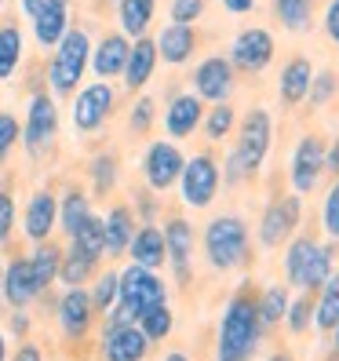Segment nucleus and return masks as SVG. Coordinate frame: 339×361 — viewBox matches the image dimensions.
I'll list each match as a JSON object with an SVG mask.
<instances>
[{"label":"nucleus","instance_id":"obj_32","mask_svg":"<svg viewBox=\"0 0 339 361\" xmlns=\"http://www.w3.org/2000/svg\"><path fill=\"white\" fill-rule=\"evenodd\" d=\"M23 62V30L15 23H0V80H11Z\"/></svg>","mask_w":339,"mask_h":361},{"label":"nucleus","instance_id":"obj_36","mask_svg":"<svg viewBox=\"0 0 339 361\" xmlns=\"http://www.w3.org/2000/svg\"><path fill=\"white\" fill-rule=\"evenodd\" d=\"M201 121H204V135H208L211 142L226 139L230 132H234V124H238V117H234V106H230V102H216V110H208Z\"/></svg>","mask_w":339,"mask_h":361},{"label":"nucleus","instance_id":"obj_4","mask_svg":"<svg viewBox=\"0 0 339 361\" xmlns=\"http://www.w3.org/2000/svg\"><path fill=\"white\" fill-rule=\"evenodd\" d=\"M285 274H288V281L303 292L321 288L325 278L332 274V252L321 248L314 238H295L285 252Z\"/></svg>","mask_w":339,"mask_h":361},{"label":"nucleus","instance_id":"obj_35","mask_svg":"<svg viewBox=\"0 0 339 361\" xmlns=\"http://www.w3.org/2000/svg\"><path fill=\"white\" fill-rule=\"evenodd\" d=\"M281 26L288 33H307L310 30V0H273Z\"/></svg>","mask_w":339,"mask_h":361},{"label":"nucleus","instance_id":"obj_15","mask_svg":"<svg viewBox=\"0 0 339 361\" xmlns=\"http://www.w3.org/2000/svg\"><path fill=\"white\" fill-rule=\"evenodd\" d=\"M146 357H150V339L142 336L135 322L102 332V361H146Z\"/></svg>","mask_w":339,"mask_h":361},{"label":"nucleus","instance_id":"obj_11","mask_svg":"<svg viewBox=\"0 0 339 361\" xmlns=\"http://www.w3.org/2000/svg\"><path fill=\"white\" fill-rule=\"evenodd\" d=\"M300 216H303L300 194L273 201L263 212V219H259V241H263V248H281V241H288V233L300 226Z\"/></svg>","mask_w":339,"mask_h":361},{"label":"nucleus","instance_id":"obj_6","mask_svg":"<svg viewBox=\"0 0 339 361\" xmlns=\"http://www.w3.org/2000/svg\"><path fill=\"white\" fill-rule=\"evenodd\" d=\"M58 135V106L48 92H37L30 99V110H26V124H23V142L26 146V154L37 161V157H44L51 150V142Z\"/></svg>","mask_w":339,"mask_h":361},{"label":"nucleus","instance_id":"obj_59","mask_svg":"<svg viewBox=\"0 0 339 361\" xmlns=\"http://www.w3.org/2000/svg\"><path fill=\"white\" fill-rule=\"evenodd\" d=\"M113 4H117V0H113Z\"/></svg>","mask_w":339,"mask_h":361},{"label":"nucleus","instance_id":"obj_29","mask_svg":"<svg viewBox=\"0 0 339 361\" xmlns=\"http://www.w3.org/2000/svg\"><path fill=\"white\" fill-rule=\"evenodd\" d=\"M30 259V274H33V285L44 292L51 281H58V263H62V248L51 245V241H37L33 248V256Z\"/></svg>","mask_w":339,"mask_h":361},{"label":"nucleus","instance_id":"obj_52","mask_svg":"<svg viewBox=\"0 0 339 361\" xmlns=\"http://www.w3.org/2000/svg\"><path fill=\"white\" fill-rule=\"evenodd\" d=\"M11 332H15V336H26V332H30V317H26L23 310H15V317H11Z\"/></svg>","mask_w":339,"mask_h":361},{"label":"nucleus","instance_id":"obj_21","mask_svg":"<svg viewBox=\"0 0 339 361\" xmlns=\"http://www.w3.org/2000/svg\"><path fill=\"white\" fill-rule=\"evenodd\" d=\"M201 117H204V102L190 92V95H175L164 110V128L172 139H190L201 128Z\"/></svg>","mask_w":339,"mask_h":361},{"label":"nucleus","instance_id":"obj_28","mask_svg":"<svg viewBox=\"0 0 339 361\" xmlns=\"http://www.w3.org/2000/svg\"><path fill=\"white\" fill-rule=\"evenodd\" d=\"M88 216H92L88 194H84V190H77V186H70L66 194L58 197V226H62V233H66V238H73Z\"/></svg>","mask_w":339,"mask_h":361},{"label":"nucleus","instance_id":"obj_8","mask_svg":"<svg viewBox=\"0 0 339 361\" xmlns=\"http://www.w3.org/2000/svg\"><path fill=\"white\" fill-rule=\"evenodd\" d=\"M113 102H117V95H113V88H110L106 80L88 84V88H80V92H77V99H73V128H77V132H84V135L99 132L102 124L110 121Z\"/></svg>","mask_w":339,"mask_h":361},{"label":"nucleus","instance_id":"obj_18","mask_svg":"<svg viewBox=\"0 0 339 361\" xmlns=\"http://www.w3.org/2000/svg\"><path fill=\"white\" fill-rule=\"evenodd\" d=\"M40 295V288L33 285V274H30V259H11L4 267V278H0V300L15 310H26L33 300Z\"/></svg>","mask_w":339,"mask_h":361},{"label":"nucleus","instance_id":"obj_40","mask_svg":"<svg viewBox=\"0 0 339 361\" xmlns=\"http://www.w3.org/2000/svg\"><path fill=\"white\" fill-rule=\"evenodd\" d=\"M92 295V307H95V314L102 310H110L113 303H117V270H106V274H99L95 278V288L88 292Z\"/></svg>","mask_w":339,"mask_h":361},{"label":"nucleus","instance_id":"obj_42","mask_svg":"<svg viewBox=\"0 0 339 361\" xmlns=\"http://www.w3.org/2000/svg\"><path fill=\"white\" fill-rule=\"evenodd\" d=\"M321 226L332 241H339V179L332 183V190L325 194V204H321Z\"/></svg>","mask_w":339,"mask_h":361},{"label":"nucleus","instance_id":"obj_48","mask_svg":"<svg viewBox=\"0 0 339 361\" xmlns=\"http://www.w3.org/2000/svg\"><path fill=\"white\" fill-rule=\"evenodd\" d=\"M51 4H70V0H23V11L33 18V15H40L44 8H51Z\"/></svg>","mask_w":339,"mask_h":361},{"label":"nucleus","instance_id":"obj_12","mask_svg":"<svg viewBox=\"0 0 339 361\" xmlns=\"http://www.w3.org/2000/svg\"><path fill=\"white\" fill-rule=\"evenodd\" d=\"M234 92V66L223 55H208L194 70V95L201 102H226Z\"/></svg>","mask_w":339,"mask_h":361},{"label":"nucleus","instance_id":"obj_39","mask_svg":"<svg viewBox=\"0 0 339 361\" xmlns=\"http://www.w3.org/2000/svg\"><path fill=\"white\" fill-rule=\"evenodd\" d=\"M285 325H288L292 336H303V332L314 325V295H310V292H303L295 303H288V310H285Z\"/></svg>","mask_w":339,"mask_h":361},{"label":"nucleus","instance_id":"obj_26","mask_svg":"<svg viewBox=\"0 0 339 361\" xmlns=\"http://www.w3.org/2000/svg\"><path fill=\"white\" fill-rule=\"evenodd\" d=\"M154 11H157V0H117V18H121V30L124 37H146L154 23Z\"/></svg>","mask_w":339,"mask_h":361},{"label":"nucleus","instance_id":"obj_9","mask_svg":"<svg viewBox=\"0 0 339 361\" xmlns=\"http://www.w3.org/2000/svg\"><path fill=\"white\" fill-rule=\"evenodd\" d=\"M273 62V37L259 26L241 30L230 44V66L245 70V73H263Z\"/></svg>","mask_w":339,"mask_h":361},{"label":"nucleus","instance_id":"obj_3","mask_svg":"<svg viewBox=\"0 0 339 361\" xmlns=\"http://www.w3.org/2000/svg\"><path fill=\"white\" fill-rule=\"evenodd\" d=\"M204 256L216 270H234L248 259V223L241 216H216L204 226Z\"/></svg>","mask_w":339,"mask_h":361},{"label":"nucleus","instance_id":"obj_25","mask_svg":"<svg viewBox=\"0 0 339 361\" xmlns=\"http://www.w3.org/2000/svg\"><path fill=\"white\" fill-rule=\"evenodd\" d=\"M30 23H33L37 44L40 48H55L58 40L66 37V30H70V4H51V8H44L40 15H33Z\"/></svg>","mask_w":339,"mask_h":361},{"label":"nucleus","instance_id":"obj_49","mask_svg":"<svg viewBox=\"0 0 339 361\" xmlns=\"http://www.w3.org/2000/svg\"><path fill=\"white\" fill-rule=\"evenodd\" d=\"M11 361H44V354H40V347L37 343H23L15 350V357Z\"/></svg>","mask_w":339,"mask_h":361},{"label":"nucleus","instance_id":"obj_44","mask_svg":"<svg viewBox=\"0 0 339 361\" xmlns=\"http://www.w3.org/2000/svg\"><path fill=\"white\" fill-rule=\"evenodd\" d=\"M201 15H204V0H172V23L194 26Z\"/></svg>","mask_w":339,"mask_h":361},{"label":"nucleus","instance_id":"obj_7","mask_svg":"<svg viewBox=\"0 0 339 361\" xmlns=\"http://www.w3.org/2000/svg\"><path fill=\"white\" fill-rule=\"evenodd\" d=\"M219 183H223V172L211 154H194L183 172H179V190H183V204L186 208H208L219 194Z\"/></svg>","mask_w":339,"mask_h":361},{"label":"nucleus","instance_id":"obj_30","mask_svg":"<svg viewBox=\"0 0 339 361\" xmlns=\"http://www.w3.org/2000/svg\"><path fill=\"white\" fill-rule=\"evenodd\" d=\"M339 322V270H332L325 285H321V300L314 303V329L317 332H332Z\"/></svg>","mask_w":339,"mask_h":361},{"label":"nucleus","instance_id":"obj_54","mask_svg":"<svg viewBox=\"0 0 339 361\" xmlns=\"http://www.w3.org/2000/svg\"><path fill=\"white\" fill-rule=\"evenodd\" d=\"M0 361H8V339H4V332H0Z\"/></svg>","mask_w":339,"mask_h":361},{"label":"nucleus","instance_id":"obj_23","mask_svg":"<svg viewBox=\"0 0 339 361\" xmlns=\"http://www.w3.org/2000/svg\"><path fill=\"white\" fill-rule=\"evenodd\" d=\"M154 44H157V59H164L168 66H183V62L197 51V33H194V26L172 23V26L161 30V37Z\"/></svg>","mask_w":339,"mask_h":361},{"label":"nucleus","instance_id":"obj_24","mask_svg":"<svg viewBox=\"0 0 339 361\" xmlns=\"http://www.w3.org/2000/svg\"><path fill=\"white\" fill-rule=\"evenodd\" d=\"M132 233H135V212L128 204H113L110 216L102 219V245H106V256H124L132 245Z\"/></svg>","mask_w":339,"mask_h":361},{"label":"nucleus","instance_id":"obj_31","mask_svg":"<svg viewBox=\"0 0 339 361\" xmlns=\"http://www.w3.org/2000/svg\"><path fill=\"white\" fill-rule=\"evenodd\" d=\"M135 325L142 329V336L150 339V343H161V339H168V336H172L175 314H172V307H168V300H164V303L146 307V310L135 317Z\"/></svg>","mask_w":339,"mask_h":361},{"label":"nucleus","instance_id":"obj_58","mask_svg":"<svg viewBox=\"0 0 339 361\" xmlns=\"http://www.w3.org/2000/svg\"><path fill=\"white\" fill-rule=\"evenodd\" d=\"M0 4H8V0H0Z\"/></svg>","mask_w":339,"mask_h":361},{"label":"nucleus","instance_id":"obj_16","mask_svg":"<svg viewBox=\"0 0 339 361\" xmlns=\"http://www.w3.org/2000/svg\"><path fill=\"white\" fill-rule=\"evenodd\" d=\"M164 252H168V263L175 270V281L190 285V263H194V226H190L183 216L168 219L164 226Z\"/></svg>","mask_w":339,"mask_h":361},{"label":"nucleus","instance_id":"obj_57","mask_svg":"<svg viewBox=\"0 0 339 361\" xmlns=\"http://www.w3.org/2000/svg\"><path fill=\"white\" fill-rule=\"evenodd\" d=\"M0 278H4V267H0Z\"/></svg>","mask_w":339,"mask_h":361},{"label":"nucleus","instance_id":"obj_2","mask_svg":"<svg viewBox=\"0 0 339 361\" xmlns=\"http://www.w3.org/2000/svg\"><path fill=\"white\" fill-rule=\"evenodd\" d=\"M88 59H92V37L88 30L80 26H70L66 37L55 44V55L48 62V84L55 95H73L77 84L88 70Z\"/></svg>","mask_w":339,"mask_h":361},{"label":"nucleus","instance_id":"obj_53","mask_svg":"<svg viewBox=\"0 0 339 361\" xmlns=\"http://www.w3.org/2000/svg\"><path fill=\"white\" fill-rule=\"evenodd\" d=\"M266 361H295V357H292V354H288V350H278V354H270V357H266Z\"/></svg>","mask_w":339,"mask_h":361},{"label":"nucleus","instance_id":"obj_51","mask_svg":"<svg viewBox=\"0 0 339 361\" xmlns=\"http://www.w3.org/2000/svg\"><path fill=\"white\" fill-rule=\"evenodd\" d=\"M223 8L230 15H248L252 8H256V0H223Z\"/></svg>","mask_w":339,"mask_h":361},{"label":"nucleus","instance_id":"obj_13","mask_svg":"<svg viewBox=\"0 0 339 361\" xmlns=\"http://www.w3.org/2000/svg\"><path fill=\"white\" fill-rule=\"evenodd\" d=\"M321 172H325V142L317 135H307L300 139L292 154V186L295 194H310V190L321 183Z\"/></svg>","mask_w":339,"mask_h":361},{"label":"nucleus","instance_id":"obj_43","mask_svg":"<svg viewBox=\"0 0 339 361\" xmlns=\"http://www.w3.org/2000/svg\"><path fill=\"white\" fill-rule=\"evenodd\" d=\"M154 110H157V106H154V99H150V95H142V99H139V102L132 106L128 128H132L135 135H146V132L154 128Z\"/></svg>","mask_w":339,"mask_h":361},{"label":"nucleus","instance_id":"obj_46","mask_svg":"<svg viewBox=\"0 0 339 361\" xmlns=\"http://www.w3.org/2000/svg\"><path fill=\"white\" fill-rule=\"evenodd\" d=\"M11 230H15V197L8 190H0V245H8Z\"/></svg>","mask_w":339,"mask_h":361},{"label":"nucleus","instance_id":"obj_19","mask_svg":"<svg viewBox=\"0 0 339 361\" xmlns=\"http://www.w3.org/2000/svg\"><path fill=\"white\" fill-rule=\"evenodd\" d=\"M128 51H132V40L124 37V33H106V37L99 40V44L92 48L88 66L95 70V77H99V80H113V77H121Z\"/></svg>","mask_w":339,"mask_h":361},{"label":"nucleus","instance_id":"obj_41","mask_svg":"<svg viewBox=\"0 0 339 361\" xmlns=\"http://www.w3.org/2000/svg\"><path fill=\"white\" fill-rule=\"evenodd\" d=\"M18 139H23V124H18V117L8 114V110H0V164H8Z\"/></svg>","mask_w":339,"mask_h":361},{"label":"nucleus","instance_id":"obj_14","mask_svg":"<svg viewBox=\"0 0 339 361\" xmlns=\"http://www.w3.org/2000/svg\"><path fill=\"white\" fill-rule=\"evenodd\" d=\"M95 322V307L88 288H66V295L58 300V329L66 339H84L92 332Z\"/></svg>","mask_w":339,"mask_h":361},{"label":"nucleus","instance_id":"obj_17","mask_svg":"<svg viewBox=\"0 0 339 361\" xmlns=\"http://www.w3.org/2000/svg\"><path fill=\"white\" fill-rule=\"evenodd\" d=\"M23 226H26V238L37 245V241H48L51 230L58 226V197L51 190H37L26 204V216H23Z\"/></svg>","mask_w":339,"mask_h":361},{"label":"nucleus","instance_id":"obj_55","mask_svg":"<svg viewBox=\"0 0 339 361\" xmlns=\"http://www.w3.org/2000/svg\"><path fill=\"white\" fill-rule=\"evenodd\" d=\"M164 361H190L186 354H179V350H172V354H164Z\"/></svg>","mask_w":339,"mask_h":361},{"label":"nucleus","instance_id":"obj_45","mask_svg":"<svg viewBox=\"0 0 339 361\" xmlns=\"http://www.w3.org/2000/svg\"><path fill=\"white\" fill-rule=\"evenodd\" d=\"M332 95H335V77H332V73H314L307 99H310L314 106H325V102H328Z\"/></svg>","mask_w":339,"mask_h":361},{"label":"nucleus","instance_id":"obj_27","mask_svg":"<svg viewBox=\"0 0 339 361\" xmlns=\"http://www.w3.org/2000/svg\"><path fill=\"white\" fill-rule=\"evenodd\" d=\"M310 80H314V70H310V62L307 59H292L288 66L281 70V80H278V95L295 106V102H303L307 92H310Z\"/></svg>","mask_w":339,"mask_h":361},{"label":"nucleus","instance_id":"obj_10","mask_svg":"<svg viewBox=\"0 0 339 361\" xmlns=\"http://www.w3.org/2000/svg\"><path fill=\"white\" fill-rule=\"evenodd\" d=\"M186 157L179 154L175 142H150V150L142 157V176H146V186L164 194L179 183V172H183Z\"/></svg>","mask_w":339,"mask_h":361},{"label":"nucleus","instance_id":"obj_1","mask_svg":"<svg viewBox=\"0 0 339 361\" xmlns=\"http://www.w3.org/2000/svg\"><path fill=\"white\" fill-rule=\"evenodd\" d=\"M259 307L252 295H234L223 310V322H219V347H216V361H248L252 350L259 343Z\"/></svg>","mask_w":339,"mask_h":361},{"label":"nucleus","instance_id":"obj_38","mask_svg":"<svg viewBox=\"0 0 339 361\" xmlns=\"http://www.w3.org/2000/svg\"><path fill=\"white\" fill-rule=\"evenodd\" d=\"M88 176H92L95 194H110L117 186V157L113 154H95L92 164H88Z\"/></svg>","mask_w":339,"mask_h":361},{"label":"nucleus","instance_id":"obj_56","mask_svg":"<svg viewBox=\"0 0 339 361\" xmlns=\"http://www.w3.org/2000/svg\"><path fill=\"white\" fill-rule=\"evenodd\" d=\"M332 343H335V350H339V322L332 325Z\"/></svg>","mask_w":339,"mask_h":361},{"label":"nucleus","instance_id":"obj_34","mask_svg":"<svg viewBox=\"0 0 339 361\" xmlns=\"http://www.w3.org/2000/svg\"><path fill=\"white\" fill-rule=\"evenodd\" d=\"M92 274H95V259L80 256L77 248L62 252V263H58V281L66 285V288H84V281H88Z\"/></svg>","mask_w":339,"mask_h":361},{"label":"nucleus","instance_id":"obj_20","mask_svg":"<svg viewBox=\"0 0 339 361\" xmlns=\"http://www.w3.org/2000/svg\"><path fill=\"white\" fill-rule=\"evenodd\" d=\"M154 70H157V44H154L150 37H139L135 44H132V51H128V59H124V70H121L124 88H128L132 95L142 92L146 84H150Z\"/></svg>","mask_w":339,"mask_h":361},{"label":"nucleus","instance_id":"obj_33","mask_svg":"<svg viewBox=\"0 0 339 361\" xmlns=\"http://www.w3.org/2000/svg\"><path fill=\"white\" fill-rule=\"evenodd\" d=\"M70 248H77L80 256H88V259H95V263L106 256V245H102V219L95 216V212H92L88 219H84V226L70 238Z\"/></svg>","mask_w":339,"mask_h":361},{"label":"nucleus","instance_id":"obj_5","mask_svg":"<svg viewBox=\"0 0 339 361\" xmlns=\"http://www.w3.org/2000/svg\"><path fill=\"white\" fill-rule=\"evenodd\" d=\"M270 139H273V128H270V114L266 110H252L245 121H241V128H238V146H234V157L241 164V172L245 179L248 176H256L266 154H270Z\"/></svg>","mask_w":339,"mask_h":361},{"label":"nucleus","instance_id":"obj_22","mask_svg":"<svg viewBox=\"0 0 339 361\" xmlns=\"http://www.w3.org/2000/svg\"><path fill=\"white\" fill-rule=\"evenodd\" d=\"M128 252H132V263H139V267H150V270L164 267V263H168V252H164V230H161L157 223H142V226H135Z\"/></svg>","mask_w":339,"mask_h":361},{"label":"nucleus","instance_id":"obj_50","mask_svg":"<svg viewBox=\"0 0 339 361\" xmlns=\"http://www.w3.org/2000/svg\"><path fill=\"white\" fill-rule=\"evenodd\" d=\"M325 172H332L335 179H339V139L328 146V150H325Z\"/></svg>","mask_w":339,"mask_h":361},{"label":"nucleus","instance_id":"obj_37","mask_svg":"<svg viewBox=\"0 0 339 361\" xmlns=\"http://www.w3.org/2000/svg\"><path fill=\"white\" fill-rule=\"evenodd\" d=\"M288 288L285 285H270L266 292H263V300L256 303L259 307V322L263 325H278L281 317H285V310H288Z\"/></svg>","mask_w":339,"mask_h":361},{"label":"nucleus","instance_id":"obj_47","mask_svg":"<svg viewBox=\"0 0 339 361\" xmlns=\"http://www.w3.org/2000/svg\"><path fill=\"white\" fill-rule=\"evenodd\" d=\"M325 33H328V40H335V44H339V0H332V4H328V15H325Z\"/></svg>","mask_w":339,"mask_h":361}]
</instances>
